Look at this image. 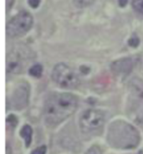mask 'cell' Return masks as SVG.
<instances>
[{
	"label": "cell",
	"mask_w": 143,
	"mask_h": 154,
	"mask_svg": "<svg viewBox=\"0 0 143 154\" xmlns=\"http://www.w3.org/2000/svg\"><path fill=\"white\" fill-rule=\"evenodd\" d=\"M29 74L34 78H40L43 72V67L40 64H35L29 68Z\"/></svg>",
	"instance_id": "11"
},
{
	"label": "cell",
	"mask_w": 143,
	"mask_h": 154,
	"mask_svg": "<svg viewBox=\"0 0 143 154\" xmlns=\"http://www.w3.org/2000/svg\"><path fill=\"white\" fill-rule=\"evenodd\" d=\"M135 66V61L131 57L116 60L110 65L111 71L117 75H127L129 74Z\"/></svg>",
	"instance_id": "8"
},
{
	"label": "cell",
	"mask_w": 143,
	"mask_h": 154,
	"mask_svg": "<svg viewBox=\"0 0 143 154\" xmlns=\"http://www.w3.org/2000/svg\"><path fill=\"white\" fill-rule=\"evenodd\" d=\"M46 152H47V147L45 146H41L32 151L31 154H46Z\"/></svg>",
	"instance_id": "17"
},
{
	"label": "cell",
	"mask_w": 143,
	"mask_h": 154,
	"mask_svg": "<svg viewBox=\"0 0 143 154\" xmlns=\"http://www.w3.org/2000/svg\"><path fill=\"white\" fill-rule=\"evenodd\" d=\"M51 77L54 83L64 88H75L80 83L75 72L65 63H58L55 65Z\"/></svg>",
	"instance_id": "3"
},
{
	"label": "cell",
	"mask_w": 143,
	"mask_h": 154,
	"mask_svg": "<svg viewBox=\"0 0 143 154\" xmlns=\"http://www.w3.org/2000/svg\"><path fill=\"white\" fill-rule=\"evenodd\" d=\"M33 22V16L29 12L21 11L8 21L6 33L10 38L20 37L31 29Z\"/></svg>",
	"instance_id": "4"
},
{
	"label": "cell",
	"mask_w": 143,
	"mask_h": 154,
	"mask_svg": "<svg viewBox=\"0 0 143 154\" xmlns=\"http://www.w3.org/2000/svg\"><path fill=\"white\" fill-rule=\"evenodd\" d=\"M128 0H118V4L120 7H125L127 5Z\"/></svg>",
	"instance_id": "20"
},
{
	"label": "cell",
	"mask_w": 143,
	"mask_h": 154,
	"mask_svg": "<svg viewBox=\"0 0 143 154\" xmlns=\"http://www.w3.org/2000/svg\"><path fill=\"white\" fill-rule=\"evenodd\" d=\"M86 154H102V152L98 146L94 145L89 148V150L86 152Z\"/></svg>",
	"instance_id": "16"
},
{
	"label": "cell",
	"mask_w": 143,
	"mask_h": 154,
	"mask_svg": "<svg viewBox=\"0 0 143 154\" xmlns=\"http://www.w3.org/2000/svg\"><path fill=\"white\" fill-rule=\"evenodd\" d=\"M28 3L31 8H36L39 7V5L40 4V0H28Z\"/></svg>",
	"instance_id": "18"
},
{
	"label": "cell",
	"mask_w": 143,
	"mask_h": 154,
	"mask_svg": "<svg viewBox=\"0 0 143 154\" xmlns=\"http://www.w3.org/2000/svg\"><path fill=\"white\" fill-rule=\"evenodd\" d=\"M105 123V116L98 109H87L80 118V127L82 132L90 133L101 128Z\"/></svg>",
	"instance_id": "5"
},
{
	"label": "cell",
	"mask_w": 143,
	"mask_h": 154,
	"mask_svg": "<svg viewBox=\"0 0 143 154\" xmlns=\"http://www.w3.org/2000/svg\"><path fill=\"white\" fill-rule=\"evenodd\" d=\"M95 0H73L74 6L78 8H84L89 7L94 4Z\"/></svg>",
	"instance_id": "12"
},
{
	"label": "cell",
	"mask_w": 143,
	"mask_h": 154,
	"mask_svg": "<svg viewBox=\"0 0 143 154\" xmlns=\"http://www.w3.org/2000/svg\"><path fill=\"white\" fill-rule=\"evenodd\" d=\"M139 43V38L137 37L136 35H133L129 39V41H128V44H129V46H131V47H136V46H138Z\"/></svg>",
	"instance_id": "15"
},
{
	"label": "cell",
	"mask_w": 143,
	"mask_h": 154,
	"mask_svg": "<svg viewBox=\"0 0 143 154\" xmlns=\"http://www.w3.org/2000/svg\"><path fill=\"white\" fill-rule=\"evenodd\" d=\"M129 89L135 99L143 102V80L134 78L129 83Z\"/></svg>",
	"instance_id": "9"
},
{
	"label": "cell",
	"mask_w": 143,
	"mask_h": 154,
	"mask_svg": "<svg viewBox=\"0 0 143 154\" xmlns=\"http://www.w3.org/2000/svg\"><path fill=\"white\" fill-rule=\"evenodd\" d=\"M23 51H13L7 57L6 59V70L8 73H19L24 67V57L21 54Z\"/></svg>",
	"instance_id": "7"
},
{
	"label": "cell",
	"mask_w": 143,
	"mask_h": 154,
	"mask_svg": "<svg viewBox=\"0 0 143 154\" xmlns=\"http://www.w3.org/2000/svg\"><path fill=\"white\" fill-rule=\"evenodd\" d=\"M15 0H6V10L7 12H9L10 9L12 8L13 5L14 4Z\"/></svg>",
	"instance_id": "19"
},
{
	"label": "cell",
	"mask_w": 143,
	"mask_h": 154,
	"mask_svg": "<svg viewBox=\"0 0 143 154\" xmlns=\"http://www.w3.org/2000/svg\"><path fill=\"white\" fill-rule=\"evenodd\" d=\"M138 154H143V152L142 151H140L139 152H138Z\"/></svg>",
	"instance_id": "22"
},
{
	"label": "cell",
	"mask_w": 143,
	"mask_h": 154,
	"mask_svg": "<svg viewBox=\"0 0 143 154\" xmlns=\"http://www.w3.org/2000/svg\"><path fill=\"white\" fill-rule=\"evenodd\" d=\"M78 106L77 98L69 93L54 94L46 100L44 107L45 122L57 125L75 112Z\"/></svg>",
	"instance_id": "1"
},
{
	"label": "cell",
	"mask_w": 143,
	"mask_h": 154,
	"mask_svg": "<svg viewBox=\"0 0 143 154\" xmlns=\"http://www.w3.org/2000/svg\"><path fill=\"white\" fill-rule=\"evenodd\" d=\"M6 122H7V124L9 126L14 128L17 125V124H18V119H17V117L14 115H9L8 118H7V120H6Z\"/></svg>",
	"instance_id": "14"
},
{
	"label": "cell",
	"mask_w": 143,
	"mask_h": 154,
	"mask_svg": "<svg viewBox=\"0 0 143 154\" xmlns=\"http://www.w3.org/2000/svg\"><path fill=\"white\" fill-rule=\"evenodd\" d=\"M6 154H12V149H11V147H10L8 143L6 146Z\"/></svg>",
	"instance_id": "21"
},
{
	"label": "cell",
	"mask_w": 143,
	"mask_h": 154,
	"mask_svg": "<svg viewBox=\"0 0 143 154\" xmlns=\"http://www.w3.org/2000/svg\"><path fill=\"white\" fill-rule=\"evenodd\" d=\"M110 146L117 149H132L138 146L141 137L139 131L126 121L117 120L110 123L107 134Z\"/></svg>",
	"instance_id": "2"
},
{
	"label": "cell",
	"mask_w": 143,
	"mask_h": 154,
	"mask_svg": "<svg viewBox=\"0 0 143 154\" xmlns=\"http://www.w3.org/2000/svg\"><path fill=\"white\" fill-rule=\"evenodd\" d=\"M132 6L137 12L143 14V0H132Z\"/></svg>",
	"instance_id": "13"
},
{
	"label": "cell",
	"mask_w": 143,
	"mask_h": 154,
	"mask_svg": "<svg viewBox=\"0 0 143 154\" xmlns=\"http://www.w3.org/2000/svg\"><path fill=\"white\" fill-rule=\"evenodd\" d=\"M32 134H33V130L31 126L29 125H25L23 126V128L20 131V136L25 139V146L29 147L31 144L32 141Z\"/></svg>",
	"instance_id": "10"
},
{
	"label": "cell",
	"mask_w": 143,
	"mask_h": 154,
	"mask_svg": "<svg viewBox=\"0 0 143 154\" xmlns=\"http://www.w3.org/2000/svg\"><path fill=\"white\" fill-rule=\"evenodd\" d=\"M29 85L28 83H19L13 93L11 104L16 109H23L29 104Z\"/></svg>",
	"instance_id": "6"
}]
</instances>
